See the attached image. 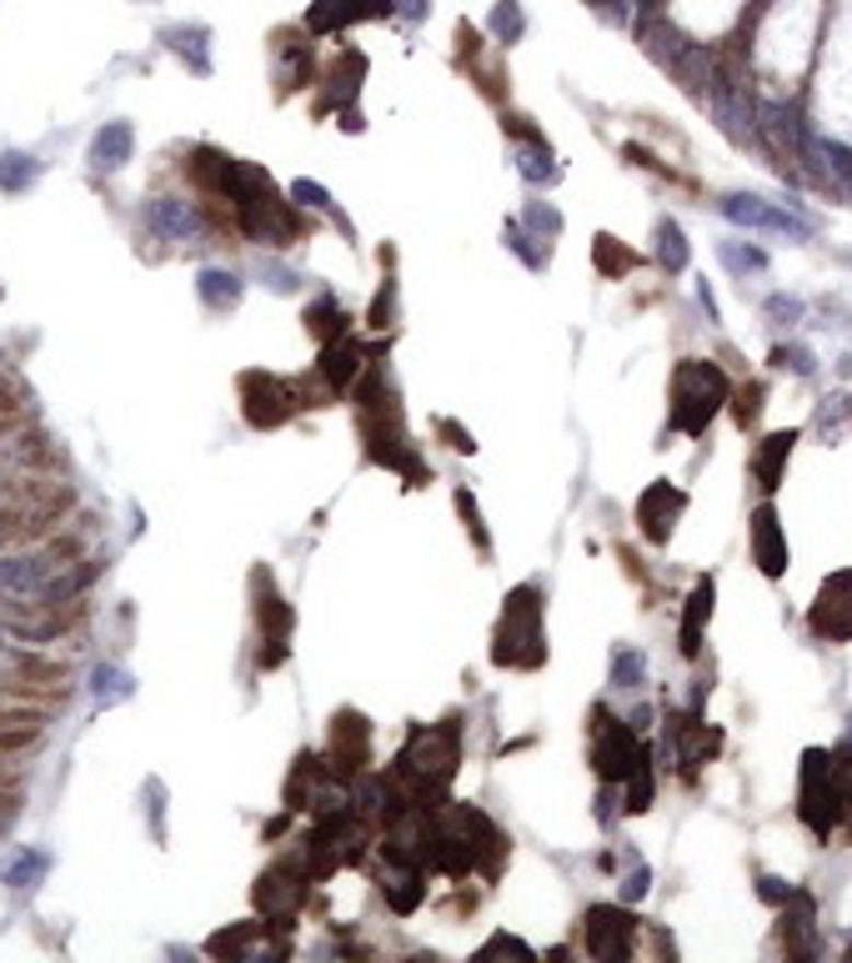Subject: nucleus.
<instances>
[{
	"label": "nucleus",
	"mask_w": 852,
	"mask_h": 963,
	"mask_svg": "<svg viewBox=\"0 0 852 963\" xmlns=\"http://www.w3.org/2000/svg\"><path fill=\"white\" fill-rule=\"evenodd\" d=\"M667 412H672V432L682 437H702L712 427V416L723 412V402L733 397V381L717 362L702 357H682L672 367V387H667Z\"/></svg>",
	"instance_id": "f257e3e1"
},
{
	"label": "nucleus",
	"mask_w": 852,
	"mask_h": 963,
	"mask_svg": "<svg viewBox=\"0 0 852 963\" xmlns=\"http://www.w3.org/2000/svg\"><path fill=\"white\" fill-rule=\"evenodd\" d=\"M462 763V727L457 723H437V727H416L406 737V748L396 753V778L416 788V798H437L441 803V788L451 783Z\"/></svg>",
	"instance_id": "f03ea898"
},
{
	"label": "nucleus",
	"mask_w": 852,
	"mask_h": 963,
	"mask_svg": "<svg viewBox=\"0 0 852 963\" xmlns=\"http://www.w3.org/2000/svg\"><path fill=\"white\" fill-rule=\"evenodd\" d=\"M492 657L502 667H521V673L546 663V628H542V593H537V583H521L507 593Z\"/></svg>",
	"instance_id": "7ed1b4c3"
},
{
	"label": "nucleus",
	"mask_w": 852,
	"mask_h": 963,
	"mask_svg": "<svg viewBox=\"0 0 852 963\" xmlns=\"http://www.w3.org/2000/svg\"><path fill=\"white\" fill-rule=\"evenodd\" d=\"M592 768L607 788H622L632 773L647 768V748L637 743V727L622 723L612 708H592Z\"/></svg>",
	"instance_id": "20e7f679"
},
{
	"label": "nucleus",
	"mask_w": 852,
	"mask_h": 963,
	"mask_svg": "<svg viewBox=\"0 0 852 963\" xmlns=\"http://www.w3.org/2000/svg\"><path fill=\"white\" fill-rule=\"evenodd\" d=\"M717 206H723L727 221H737V227H747V231H772V237H793V241L813 237V221H807V216L762 202V196H752V191H733V196H723Z\"/></svg>",
	"instance_id": "39448f33"
},
{
	"label": "nucleus",
	"mask_w": 852,
	"mask_h": 963,
	"mask_svg": "<svg viewBox=\"0 0 852 963\" xmlns=\"http://www.w3.org/2000/svg\"><path fill=\"white\" fill-rule=\"evenodd\" d=\"M632 933H637V918L628 914V904H592L582 914V939L587 953L602 963H617L632 953Z\"/></svg>",
	"instance_id": "423d86ee"
},
{
	"label": "nucleus",
	"mask_w": 852,
	"mask_h": 963,
	"mask_svg": "<svg viewBox=\"0 0 852 963\" xmlns=\"http://www.w3.org/2000/svg\"><path fill=\"white\" fill-rule=\"evenodd\" d=\"M807 622H813V638H822V642H848L852 638V568L832 572L828 583H822V593H817Z\"/></svg>",
	"instance_id": "0eeeda50"
},
{
	"label": "nucleus",
	"mask_w": 852,
	"mask_h": 963,
	"mask_svg": "<svg viewBox=\"0 0 852 963\" xmlns=\"http://www.w3.org/2000/svg\"><path fill=\"white\" fill-rule=\"evenodd\" d=\"M241 397H246V422L251 427H281L286 416L297 412L291 381L266 377V371H246V377H241Z\"/></svg>",
	"instance_id": "6e6552de"
},
{
	"label": "nucleus",
	"mask_w": 852,
	"mask_h": 963,
	"mask_svg": "<svg viewBox=\"0 0 852 963\" xmlns=\"http://www.w3.org/2000/svg\"><path fill=\"white\" fill-rule=\"evenodd\" d=\"M747 548H752V562H758L762 577L778 583L782 572H787V558H793V552H787V532H782L772 502H758V512H752V523H747Z\"/></svg>",
	"instance_id": "1a4fd4ad"
},
{
	"label": "nucleus",
	"mask_w": 852,
	"mask_h": 963,
	"mask_svg": "<svg viewBox=\"0 0 852 963\" xmlns=\"http://www.w3.org/2000/svg\"><path fill=\"white\" fill-rule=\"evenodd\" d=\"M682 512H687V492H682V488H672V482H652V488L637 497V527H642V537H647V542H667Z\"/></svg>",
	"instance_id": "9d476101"
},
{
	"label": "nucleus",
	"mask_w": 852,
	"mask_h": 963,
	"mask_svg": "<svg viewBox=\"0 0 852 963\" xmlns=\"http://www.w3.org/2000/svg\"><path fill=\"white\" fill-rule=\"evenodd\" d=\"M797 442H803V432L787 427V432H768V437L752 447V462H747V467H752V477H758V488L768 492V497L782 488V477H787V457H793Z\"/></svg>",
	"instance_id": "9b49d317"
},
{
	"label": "nucleus",
	"mask_w": 852,
	"mask_h": 963,
	"mask_svg": "<svg viewBox=\"0 0 852 963\" xmlns=\"http://www.w3.org/2000/svg\"><path fill=\"white\" fill-rule=\"evenodd\" d=\"M381 15H391V0H316L307 25L316 36H332V31H346L356 21H381Z\"/></svg>",
	"instance_id": "f8f14e48"
},
{
	"label": "nucleus",
	"mask_w": 852,
	"mask_h": 963,
	"mask_svg": "<svg viewBox=\"0 0 852 963\" xmlns=\"http://www.w3.org/2000/svg\"><path fill=\"white\" fill-rule=\"evenodd\" d=\"M146 221H151L156 237H166V241H191L196 231H202L196 206L181 202V196H156V202L146 206Z\"/></svg>",
	"instance_id": "ddd939ff"
},
{
	"label": "nucleus",
	"mask_w": 852,
	"mask_h": 963,
	"mask_svg": "<svg viewBox=\"0 0 852 963\" xmlns=\"http://www.w3.org/2000/svg\"><path fill=\"white\" fill-rule=\"evenodd\" d=\"M712 603H717V583L698 577V587L687 593V612H682V657L702 653V628L712 622Z\"/></svg>",
	"instance_id": "4468645a"
},
{
	"label": "nucleus",
	"mask_w": 852,
	"mask_h": 963,
	"mask_svg": "<svg viewBox=\"0 0 852 963\" xmlns=\"http://www.w3.org/2000/svg\"><path fill=\"white\" fill-rule=\"evenodd\" d=\"M361 362H367V352L356 342H346V336H336V342H326V352H321V377H326L332 392H346L356 381V371H361Z\"/></svg>",
	"instance_id": "2eb2a0df"
},
{
	"label": "nucleus",
	"mask_w": 852,
	"mask_h": 963,
	"mask_svg": "<svg viewBox=\"0 0 852 963\" xmlns=\"http://www.w3.org/2000/svg\"><path fill=\"white\" fill-rule=\"evenodd\" d=\"M130 146H136V136H130L126 121H106V126L95 131V141H91V167L95 171H120L130 161Z\"/></svg>",
	"instance_id": "dca6fc26"
},
{
	"label": "nucleus",
	"mask_w": 852,
	"mask_h": 963,
	"mask_svg": "<svg viewBox=\"0 0 852 963\" xmlns=\"http://www.w3.org/2000/svg\"><path fill=\"white\" fill-rule=\"evenodd\" d=\"M166 46L176 50V56L191 60V71H211V36H206L202 25H171L166 31Z\"/></svg>",
	"instance_id": "f3484780"
},
{
	"label": "nucleus",
	"mask_w": 852,
	"mask_h": 963,
	"mask_svg": "<svg viewBox=\"0 0 852 963\" xmlns=\"http://www.w3.org/2000/svg\"><path fill=\"white\" fill-rule=\"evenodd\" d=\"M517 176H521V181H532V186H546V181H556L552 146H546V141H527V146H517Z\"/></svg>",
	"instance_id": "a211bd4d"
},
{
	"label": "nucleus",
	"mask_w": 852,
	"mask_h": 963,
	"mask_svg": "<svg viewBox=\"0 0 852 963\" xmlns=\"http://www.w3.org/2000/svg\"><path fill=\"white\" fill-rule=\"evenodd\" d=\"M361 76H367V56H361V50H346V56L332 66V101L336 106L361 91ZM332 101H326V106H332Z\"/></svg>",
	"instance_id": "6ab92c4d"
},
{
	"label": "nucleus",
	"mask_w": 852,
	"mask_h": 963,
	"mask_svg": "<svg viewBox=\"0 0 852 963\" xmlns=\"http://www.w3.org/2000/svg\"><path fill=\"white\" fill-rule=\"evenodd\" d=\"M612 688H622V692L647 688V657H642V647H617V657H612Z\"/></svg>",
	"instance_id": "aec40b11"
},
{
	"label": "nucleus",
	"mask_w": 852,
	"mask_h": 963,
	"mask_svg": "<svg viewBox=\"0 0 852 963\" xmlns=\"http://www.w3.org/2000/svg\"><path fill=\"white\" fill-rule=\"evenodd\" d=\"M687 237H682V227H677L672 216L667 221H657V262L667 266V272H687Z\"/></svg>",
	"instance_id": "412c9836"
},
{
	"label": "nucleus",
	"mask_w": 852,
	"mask_h": 963,
	"mask_svg": "<svg viewBox=\"0 0 852 963\" xmlns=\"http://www.w3.org/2000/svg\"><path fill=\"white\" fill-rule=\"evenodd\" d=\"M36 176H41V161H36V156H21V151H5V156H0V191H25Z\"/></svg>",
	"instance_id": "4be33fe9"
},
{
	"label": "nucleus",
	"mask_w": 852,
	"mask_h": 963,
	"mask_svg": "<svg viewBox=\"0 0 852 963\" xmlns=\"http://www.w3.org/2000/svg\"><path fill=\"white\" fill-rule=\"evenodd\" d=\"M342 321H346V311L336 307V297H321L316 307L307 311V326L321 336V342H336V336H346V326H342Z\"/></svg>",
	"instance_id": "5701e85b"
},
{
	"label": "nucleus",
	"mask_w": 852,
	"mask_h": 963,
	"mask_svg": "<svg viewBox=\"0 0 852 963\" xmlns=\"http://www.w3.org/2000/svg\"><path fill=\"white\" fill-rule=\"evenodd\" d=\"M202 297L211 301L216 311H221V307H237L241 276H237V272H216V266H211V272H202Z\"/></svg>",
	"instance_id": "b1692460"
},
{
	"label": "nucleus",
	"mask_w": 852,
	"mask_h": 963,
	"mask_svg": "<svg viewBox=\"0 0 852 963\" xmlns=\"http://www.w3.org/2000/svg\"><path fill=\"white\" fill-rule=\"evenodd\" d=\"M486 25H492V36L511 46V41H521V31H527V15H521L517 0H497V5H492V21H486Z\"/></svg>",
	"instance_id": "393cba45"
},
{
	"label": "nucleus",
	"mask_w": 852,
	"mask_h": 963,
	"mask_svg": "<svg viewBox=\"0 0 852 963\" xmlns=\"http://www.w3.org/2000/svg\"><path fill=\"white\" fill-rule=\"evenodd\" d=\"M592 256H597V272H602V276H622V272H632V266H637V251H622V247H617V237H597Z\"/></svg>",
	"instance_id": "a878e982"
},
{
	"label": "nucleus",
	"mask_w": 852,
	"mask_h": 963,
	"mask_svg": "<svg viewBox=\"0 0 852 963\" xmlns=\"http://www.w3.org/2000/svg\"><path fill=\"white\" fill-rule=\"evenodd\" d=\"M652 798H657V783H652V763H647L642 773H632L628 783H622V813H647Z\"/></svg>",
	"instance_id": "bb28decb"
},
{
	"label": "nucleus",
	"mask_w": 852,
	"mask_h": 963,
	"mask_svg": "<svg viewBox=\"0 0 852 963\" xmlns=\"http://www.w3.org/2000/svg\"><path fill=\"white\" fill-rule=\"evenodd\" d=\"M772 367H778V371H793V377H813V371H817V357L807 352L803 342H782V346H772Z\"/></svg>",
	"instance_id": "cd10ccee"
},
{
	"label": "nucleus",
	"mask_w": 852,
	"mask_h": 963,
	"mask_svg": "<svg viewBox=\"0 0 852 963\" xmlns=\"http://www.w3.org/2000/svg\"><path fill=\"white\" fill-rule=\"evenodd\" d=\"M717 251H723V262L733 266V272H742V276L747 272H768V251H762V247H747V241H723Z\"/></svg>",
	"instance_id": "c85d7f7f"
},
{
	"label": "nucleus",
	"mask_w": 852,
	"mask_h": 963,
	"mask_svg": "<svg viewBox=\"0 0 852 963\" xmlns=\"http://www.w3.org/2000/svg\"><path fill=\"white\" fill-rule=\"evenodd\" d=\"M532 241H537V237H532V231H521V221H507V247L517 251V256L532 266V272H542V266H546V251H537Z\"/></svg>",
	"instance_id": "c756f323"
},
{
	"label": "nucleus",
	"mask_w": 852,
	"mask_h": 963,
	"mask_svg": "<svg viewBox=\"0 0 852 963\" xmlns=\"http://www.w3.org/2000/svg\"><path fill=\"white\" fill-rule=\"evenodd\" d=\"M311 76V50H291L281 36V85L291 91V85H301Z\"/></svg>",
	"instance_id": "7c9ffc66"
},
{
	"label": "nucleus",
	"mask_w": 852,
	"mask_h": 963,
	"mask_svg": "<svg viewBox=\"0 0 852 963\" xmlns=\"http://www.w3.org/2000/svg\"><path fill=\"white\" fill-rule=\"evenodd\" d=\"M647 893H652V869L632 853V879H622V904H642Z\"/></svg>",
	"instance_id": "2f4dec72"
},
{
	"label": "nucleus",
	"mask_w": 852,
	"mask_h": 963,
	"mask_svg": "<svg viewBox=\"0 0 852 963\" xmlns=\"http://www.w3.org/2000/svg\"><path fill=\"white\" fill-rule=\"evenodd\" d=\"M291 196H297V206H307V211H332V196H326V186H316V181H297Z\"/></svg>",
	"instance_id": "473e14b6"
},
{
	"label": "nucleus",
	"mask_w": 852,
	"mask_h": 963,
	"mask_svg": "<svg viewBox=\"0 0 852 963\" xmlns=\"http://www.w3.org/2000/svg\"><path fill=\"white\" fill-rule=\"evenodd\" d=\"M527 221L537 227V237H556V231H562V211H552V206H542V202L527 206Z\"/></svg>",
	"instance_id": "72a5a7b5"
},
{
	"label": "nucleus",
	"mask_w": 852,
	"mask_h": 963,
	"mask_svg": "<svg viewBox=\"0 0 852 963\" xmlns=\"http://www.w3.org/2000/svg\"><path fill=\"white\" fill-rule=\"evenodd\" d=\"M758 412H762V381H752V387H742L737 392V422H758Z\"/></svg>",
	"instance_id": "f704fd0d"
},
{
	"label": "nucleus",
	"mask_w": 852,
	"mask_h": 963,
	"mask_svg": "<svg viewBox=\"0 0 852 963\" xmlns=\"http://www.w3.org/2000/svg\"><path fill=\"white\" fill-rule=\"evenodd\" d=\"M41 873H46V853H31V858H21V863L11 869V883H15V889H31Z\"/></svg>",
	"instance_id": "c9c22d12"
},
{
	"label": "nucleus",
	"mask_w": 852,
	"mask_h": 963,
	"mask_svg": "<svg viewBox=\"0 0 852 963\" xmlns=\"http://www.w3.org/2000/svg\"><path fill=\"white\" fill-rule=\"evenodd\" d=\"M787 893H793V883L772 879V873H762V879H758V898H762V904H787Z\"/></svg>",
	"instance_id": "e433bc0d"
},
{
	"label": "nucleus",
	"mask_w": 852,
	"mask_h": 963,
	"mask_svg": "<svg viewBox=\"0 0 852 963\" xmlns=\"http://www.w3.org/2000/svg\"><path fill=\"white\" fill-rule=\"evenodd\" d=\"M95 692H101V698H120V692H130V683L120 678V673H106V667H101V673H95Z\"/></svg>",
	"instance_id": "4c0bfd02"
},
{
	"label": "nucleus",
	"mask_w": 852,
	"mask_h": 963,
	"mask_svg": "<svg viewBox=\"0 0 852 963\" xmlns=\"http://www.w3.org/2000/svg\"><path fill=\"white\" fill-rule=\"evenodd\" d=\"M768 311H772L778 321H797V317H803V301H797V297H772Z\"/></svg>",
	"instance_id": "58836bf2"
},
{
	"label": "nucleus",
	"mask_w": 852,
	"mask_h": 963,
	"mask_svg": "<svg viewBox=\"0 0 852 963\" xmlns=\"http://www.w3.org/2000/svg\"><path fill=\"white\" fill-rule=\"evenodd\" d=\"M486 953H521V959H532V949H527V943H517V939H507V933H497V939L486 943L482 959H486Z\"/></svg>",
	"instance_id": "ea45409f"
},
{
	"label": "nucleus",
	"mask_w": 852,
	"mask_h": 963,
	"mask_svg": "<svg viewBox=\"0 0 852 963\" xmlns=\"http://www.w3.org/2000/svg\"><path fill=\"white\" fill-rule=\"evenodd\" d=\"M391 11L406 15V21H422V15H431V0H391Z\"/></svg>",
	"instance_id": "a19ab883"
},
{
	"label": "nucleus",
	"mask_w": 852,
	"mask_h": 963,
	"mask_svg": "<svg viewBox=\"0 0 852 963\" xmlns=\"http://www.w3.org/2000/svg\"><path fill=\"white\" fill-rule=\"evenodd\" d=\"M441 432H447V437H451V447H457V452H472V447H476V442H472V432H462V427H457V422H441Z\"/></svg>",
	"instance_id": "79ce46f5"
},
{
	"label": "nucleus",
	"mask_w": 852,
	"mask_h": 963,
	"mask_svg": "<svg viewBox=\"0 0 852 963\" xmlns=\"http://www.w3.org/2000/svg\"><path fill=\"white\" fill-rule=\"evenodd\" d=\"M387 317H391V286L377 297V307H371V326H387Z\"/></svg>",
	"instance_id": "37998d69"
},
{
	"label": "nucleus",
	"mask_w": 852,
	"mask_h": 963,
	"mask_svg": "<svg viewBox=\"0 0 852 963\" xmlns=\"http://www.w3.org/2000/svg\"><path fill=\"white\" fill-rule=\"evenodd\" d=\"M698 301L707 307V321H717V297H712V286H707V282L698 286Z\"/></svg>",
	"instance_id": "c03bdc74"
},
{
	"label": "nucleus",
	"mask_w": 852,
	"mask_h": 963,
	"mask_svg": "<svg viewBox=\"0 0 852 963\" xmlns=\"http://www.w3.org/2000/svg\"><path fill=\"white\" fill-rule=\"evenodd\" d=\"M632 727H637V733H642V727H652V708H647V702H637V708H632Z\"/></svg>",
	"instance_id": "a18cd8bd"
},
{
	"label": "nucleus",
	"mask_w": 852,
	"mask_h": 963,
	"mask_svg": "<svg viewBox=\"0 0 852 963\" xmlns=\"http://www.w3.org/2000/svg\"><path fill=\"white\" fill-rule=\"evenodd\" d=\"M842 833L852 838V783H848V809H842Z\"/></svg>",
	"instance_id": "49530a36"
},
{
	"label": "nucleus",
	"mask_w": 852,
	"mask_h": 963,
	"mask_svg": "<svg viewBox=\"0 0 852 963\" xmlns=\"http://www.w3.org/2000/svg\"><path fill=\"white\" fill-rule=\"evenodd\" d=\"M637 11L642 15H657V11H663V0H637Z\"/></svg>",
	"instance_id": "de8ad7c7"
},
{
	"label": "nucleus",
	"mask_w": 852,
	"mask_h": 963,
	"mask_svg": "<svg viewBox=\"0 0 852 963\" xmlns=\"http://www.w3.org/2000/svg\"><path fill=\"white\" fill-rule=\"evenodd\" d=\"M848 743H852V718H848Z\"/></svg>",
	"instance_id": "09e8293b"
}]
</instances>
